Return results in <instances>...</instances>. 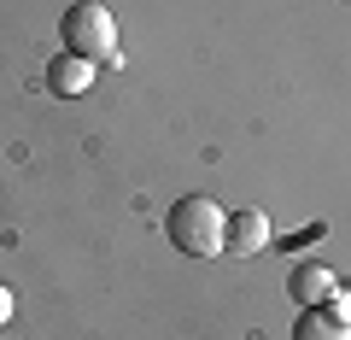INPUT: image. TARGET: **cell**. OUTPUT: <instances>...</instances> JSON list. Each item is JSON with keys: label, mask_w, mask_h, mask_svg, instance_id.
Returning a JSON list of instances; mask_svg holds the SVG:
<instances>
[{"label": "cell", "mask_w": 351, "mask_h": 340, "mask_svg": "<svg viewBox=\"0 0 351 340\" xmlns=\"http://www.w3.org/2000/svg\"><path fill=\"white\" fill-rule=\"evenodd\" d=\"M164 235L182 258H223L228 247V212L205 194H188V200H176L170 217H164Z\"/></svg>", "instance_id": "obj_1"}, {"label": "cell", "mask_w": 351, "mask_h": 340, "mask_svg": "<svg viewBox=\"0 0 351 340\" xmlns=\"http://www.w3.org/2000/svg\"><path fill=\"white\" fill-rule=\"evenodd\" d=\"M59 41H64V53H82V59H94V65H117V18H112V6H106V0H76V6H64Z\"/></svg>", "instance_id": "obj_2"}, {"label": "cell", "mask_w": 351, "mask_h": 340, "mask_svg": "<svg viewBox=\"0 0 351 340\" xmlns=\"http://www.w3.org/2000/svg\"><path fill=\"white\" fill-rule=\"evenodd\" d=\"M328 317H339V323H351V288H334V299L322 305Z\"/></svg>", "instance_id": "obj_7"}, {"label": "cell", "mask_w": 351, "mask_h": 340, "mask_svg": "<svg viewBox=\"0 0 351 340\" xmlns=\"http://www.w3.org/2000/svg\"><path fill=\"white\" fill-rule=\"evenodd\" d=\"M12 305H18V299H12V288H6V282H0V328L12 323Z\"/></svg>", "instance_id": "obj_8"}, {"label": "cell", "mask_w": 351, "mask_h": 340, "mask_svg": "<svg viewBox=\"0 0 351 340\" xmlns=\"http://www.w3.org/2000/svg\"><path fill=\"white\" fill-rule=\"evenodd\" d=\"M269 240H276V229H269V217H263L258 205L228 212V247H223V252H234V258H258Z\"/></svg>", "instance_id": "obj_4"}, {"label": "cell", "mask_w": 351, "mask_h": 340, "mask_svg": "<svg viewBox=\"0 0 351 340\" xmlns=\"http://www.w3.org/2000/svg\"><path fill=\"white\" fill-rule=\"evenodd\" d=\"M334 270L328 264H316V258H299V264L287 270V293H293V305H304V311H311V305H328L334 299Z\"/></svg>", "instance_id": "obj_5"}, {"label": "cell", "mask_w": 351, "mask_h": 340, "mask_svg": "<svg viewBox=\"0 0 351 340\" xmlns=\"http://www.w3.org/2000/svg\"><path fill=\"white\" fill-rule=\"evenodd\" d=\"M293 340H351V323H339L322 305H311V311H299V323H293Z\"/></svg>", "instance_id": "obj_6"}, {"label": "cell", "mask_w": 351, "mask_h": 340, "mask_svg": "<svg viewBox=\"0 0 351 340\" xmlns=\"http://www.w3.org/2000/svg\"><path fill=\"white\" fill-rule=\"evenodd\" d=\"M47 94H59V100H76V94H88L94 82H100V65L82 59V53H59V59H47Z\"/></svg>", "instance_id": "obj_3"}]
</instances>
